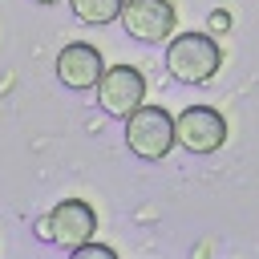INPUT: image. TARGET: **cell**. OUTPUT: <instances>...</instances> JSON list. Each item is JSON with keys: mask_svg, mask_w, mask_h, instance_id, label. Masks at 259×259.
<instances>
[{"mask_svg": "<svg viewBox=\"0 0 259 259\" xmlns=\"http://www.w3.org/2000/svg\"><path fill=\"white\" fill-rule=\"evenodd\" d=\"M32 4H61V0H32Z\"/></svg>", "mask_w": 259, "mask_h": 259, "instance_id": "cell-11", "label": "cell"}, {"mask_svg": "<svg viewBox=\"0 0 259 259\" xmlns=\"http://www.w3.org/2000/svg\"><path fill=\"white\" fill-rule=\"evenodd\" d=\"M97 101H101V109L109 117H130L146 101V77H142V69H134V65L105 69L101 81H97Z\"/></svg>", "mask_w": 259, "mask_h": 259, "instance_id": "cell-4", "label": "cell"}, {"mask_svg": "<svg viewBox=\"0 0 259 259\" xmlns=\"http://www.w3.org/2000/svg\"><path fill=\"white\" fill-rule=\"evenodd\" d=\"M174 142H178V138H174V117H170L162 105H146V101H142V105L125 117V146H130L138 158L162 162Z\"/></svg>", "mask_w": 259, "mask_h": 259, "instance_id": "cell-2", "label": "cell"}, {"mask_svg": "<svg viewBox=\"0 0 259 259\" xmlns=\"http://www.w3.org/2000/svg\"><path fill=\"white\" fill-rule=\"evenodd\" d=\"M174 138L182 150L190 154H214L223 142H227V121L219 109L210 105H186L178 117H174Z\"/></svg>", "mask_w": 259, "mask_h": 259, "instance_id": "cell-3", "label": "cell"}, {"mask_svg": "<svg viewBox=\"0 0 259 259\" xmlns=\"http://www.w3.org/2000/svg\"><path fill=\"white\" fill-rule=\"evenodd\" d=\"M227 24H231L227 12H214V16H210V28H227Z\"/></svg>", "mask_w": 259, "mask_h": 259, "instance_id": "cell-10", "label": "cell"}, {"mask_svg": "<svg viewBox=\"0 0 259 259\" xmlns=\"http://www.w3.org/2000/svg\"><path fill=\"white\" fill-rule=\"evenodd\" d=\"M69 4H73V16L85 24H113L121 20V8H125V0H69Z\"/></svg>", "mask_w": 259, "mask_h": 259, "instance_id": "cell-8", "label": "cell"}, {"mask_svg": "<svg viewBox=\"0 0 259 259\" xmlns=\"http://www.w3.org/2000/svg\"><path fill=\"white\" fill-rule=\"evenodd\" d=\"M121 24L138 40H166L174 32V4L170 0H125Z\"/></svg>", "mask_w": 259, "mask_h": 259, "instance_id": "cell-6", "label": "cell"}, {"mask_svg": "<svg viewBox=\"0 0 259 259\" xmlns=\"http://www.w3.org/2000/svg\"><path fill=\"white\" fill-rule=\"evenodd\" d=\"M97 231V214L85 198H65L53 206V214L40 223V239H53L61 247H77L85 239H93Z\"/></svg>", "mask_w": 259, "mask_h": 259, "instance_id": "cell-5", "label": "cell"}, {"mask_svg": "<svg viewBox=\"0 0 259 259\" xmlns=\"http://www.w3.org/2000/svg\"><path fill=\"white\" fill-rule=\"evenodd\" d=\"M105 73V61L97 53V45H85V40H73L57 53V77L65 89H97Z\"/></svg>", "mask_w": 259, "mask_h": 259, "instance_id": "cell-7", "label": "cell"}, {"mask_svg": "<svg viewBox=\"0 0 259 259\" xmlns=\"http://www.w3.org/2000/svg\"><path fill=\"white\" fill-rule=\"evenodd\" d=\"M223 65V49L210 32H182L166 45V69L174 81L182 85H202L219 73Z\"/></svg>", "mask_w": 259, "mask_h": 259, "instance_id": "cell-1", "label": "cell"}, {"mask_svg": "<svg viewBox=\"0 0 259 259\" xmlns=\"http://www.w3.org/2000/svg\"><path fill=\"white\" fill-rule=\"evenodd\" d=\"M69 255H73V259H93V255H101V259H113L117 251H113V247H105V243H89V239H85V243L69 247Z\"/></svg>", "mask_w": 259, "mask_h": 259, "instance_id": "cell-9", "label": "cell"}]
</instances>
